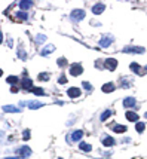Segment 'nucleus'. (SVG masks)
<instances>
[{
	"mask_svg": "<svg viewBox=\"0 0 147 159\" xmlns=\"http://www.w3.org/2000/svg\"><path fill=\"white\" fill-rule=\"evenodd\" d=\"M146 72H147V67H146Z\"/></svg>",
	"mask_w": 147,
	"mask_h": 159,
	"instance_id": "nucleus-38",
	"label": "nucleus"
},
{
	"mask_svg": "<svg viewBox=\"0 0 147 159\" xmlns=\"http://www.w3.org/2000/svg\"><path fill=\"white\" fill-rule=\"evenodd\" d=\"M82 86L85 88L86 91H89V92L94 89V88H92V85H91V83H88V82H82Z\"/></svg>",
	"mask_w": 147,
	"mask_h": 159,
	"instance_id": "nucleus-30",
	"label": "nucleus"
},
{
	"mask_svg": "<svg viewBox=\"0 0 147 159\" xmlns=\"http://www.w3.org/2000/svg\"><path fill=\"white\" fill-rule=\"evenodd\" d=\"M45 40H46V36H43V34L36 36V42H37V43H42V42H45Z\"/></svg>",
	"mask_w": 147,
	"mask_h": 159,
	"instance_id": "nucleus-32",
	"label": "nucleus"
},
{
	"mask_svg": "<svg viewBox=\"0 0 147 159\" xmlns=\"http://www.w3.org/2000/svg\"><path fill=\"white\" fill-rule=\"evenodd\" d=\"M21 88H22V89L30 91L33 88V81H31V79H24V81L21 82Z\"/></svg>",
	"mask_w": 147,
	"mask_h": 159,
	"instance_id": "nucleus-16",
	"label": "nucleus"
},
{
	"mask_svg": "<svg viewBox=\"0 0 147 159\" xmlns=\"http://www.w3.org/2000/svg\"><path fill=\"white\" fill-rule=\"evenodd\" d=\"M111 42H113V37L107 34V36H102V39L100 40V45H101V48H109L111 45Z\"/></svg>",
	"mask_w": 147,
	"mask_h": 159,
	"instance_id": "nucleus-7",
	"label": "nucleus"
},
{
	"mask_svg": "<svg viewBox=\"0 0 147 159\" xmlns=\"http://www.w3.org/2000/svg\"><path fill=\"white\" fill-rule=\"evenodd\" d=\"M5 137V132L3 131H0V143H2V138Z\"/></svg>",
	"mask_w": 147,
	"mask_h": 159,
	"instance_id": "nucleus-34",
	"label": "nucleus"
},
{
	"mask_svg": "<svg viewBox=\"0 0 147 159\" xmlns=\"http://www.w3.org/2000/svg\"><path fill=\"white\" fill-rule=\"evenodd\" d=\"M33 5H34V3L31 2V0H24V2H20V7L22 9V12H25L27 9H31Z\"/></svg>",
	"mask_w": 147,
	"mask_h": 159,
	"instance_id": "nucleus-12",
	"label": "nucleus"
},
{
	"mask_svg": "<svg viewBox=\"0 0 147 159\" xmlns=\"http://www.w3.org/2000/svg\"><path fill=\"white\" fill-rule=\"evenodd\" d=\"M126 119L129 120V122H138V114L137 113H134V112H126Z\"/></svg>",
	"mask_w": 147,
	"mask_h": 159,
	"instance_id": "nucleus-18",
	"label": "nucleus"
},
{
	"mask_svg": "<svg viewBox=\"0 0 147 159\" xmlns=\"http://www.w3.org/2000/svg\"><path fill=\"white\" fill-rule=\"evenodd\" d=\"M104 67L109 70H115L117 67V60L116 58H106L104 60Z\"/></svg>",
	"mask_w": 147,
	"mask_h": 159,
	"instance_id": "nucleus-3",
	"label": "nucleus"
},
{
	"mask_svg": "<svg viewBox=\"0 0 147 159\" xmlns=\"http://www.w3.org/2000/svg\"><path fill=\"white\" fill-rule=\"evenodd\" d=\"M129 67H131V70H132V72H134V73H137V74H141V73H143V72H141V70H140L141 67H140V66H138L137 63H132V64H131V66H129Z\"/></svg>",
	"mask_w": 147,
	"mask_h": 159,
	"instance_id": "nucleus-23",
	"label": "nucleus"
},
{
	"mask_svg": "<svg viewBox=\"0 0 147 159\" xmlns=\"http://www.w3.org/2000/svg\"><path fill=\"white\" fill-rule=\"evenodd\" d=\"M67 95L70 97V98H77V97H80V95H82V91L79 89V88L73 86V88H68V91H67Z\"/></svg>",
	"mask_w": 147,
	"mask_h": 159,
	"instance_id": "nucleus-5",
	"label": "nucleus"
},
{
	"mask_svg": "<svg viewBox=\"0 0 147 159\" xmlns=\"http://www.w3.org/2000/svg\"><path fill=\"white\" fill-rule=\"evenodd\" d=\"M135 129H137V132H144V129H146V123H144V122H137Z\"/></svg>",
	"mask_w": 147,
	"mask_h": 159,
	"instance_id": "nucleus-26",
	"label": "nucleus"
},
{
	"mask_svg": "<svg viewBox=\"0 0 147 159\" xmlns=\"http://www.w3.org/2000/svg\"><path fill=\"white\" fill-rule=\"evenodd\" d=\"M116 89V85L113 82H109L106 85H102V92H106V94H110V92H113Z\"/></svg>",
	"mask_w": 147,
	"mask_h": 159,
	"instance_id": "nucleus-10",
	"label": "nucleus"
},
{
	"mask_svg": "<svg viewBox=\"0 0 147 159\" xmlns=\"http://www.w3.org/2000/svg\"><path fill=\"white\" fill-rule=\"evenodd\" d=\"M16 153H18V158H27V156L31 155V149L27 147V146H24V147L16 149Z\"/></svg>",
	"mask_w": 147,
	"mask_h": 159,
	"instance_id": "nucleus-4",
	"label": "nucleus"
},
{
	"mask_svg": "<svg viewBox=\"0 0 147 159\" xmlns=\"http://www.w3.org/2000/svg\"><path fill=\"white\" fill-rule=\"evenodd\" d=\"M49 77H51L49 73H40V74L37 76V79H39V81H42V82H48Z\"/></svg>",
	"mask_w": 147,
	"mask_h": 159,
	"instance_id": "nucleus-25",
	"label": "nucleus"
},
{
	"mask_svg": "<svg viewBox=\"0 0 147 159\" xmlns=\"http://www.w3.org/2000/svg\"><path fill=\"white\" fill-rule=\"evenodd\" d=\"M2 42H3V33L0 31V45H2Z\"/></svg>",
	"mask_w": 147,
	"mask_h": 159,
	"instance_id": "nucleus-35",
	"label": "nucleus"
},
{
	"mask_svg": "<svg viewBox=\"0 0 147 159\" xmlns=\"http://www.w3.org/2000/svg\"><path fill=\"white\" fill-rule=\"evenodd\" d=\"M101 143L104 144V146H107V147H111V146L116 144V141L111 138V137H109V135H104V137H102V140H101Z\"/></svg>",
	"mask_w": 147,
	"mask_h": 159,
	"instance_id": "nucleus-11",
	"label": "nucleus"
},
{
	"mask_svg": "<svg viewBox=\"0 0 147 159\" xmlns=\"http://www.w3.org/2000/svg\"><path fill=\"white\" fill-rule=\"evenodd\" d=\"M68 70H70V74H71V76H80V74L83 73L82 64H71Z\"/></svg>",
	"mask_w": 147,
	"mask_h": 159,
	"instance_id": "nucleus-2",
	"label": "nucleus"
},
{
	"mask_svg": "<svg viewBox=\"0 0 147 159\" xmlns=\"http://www.w3.org/2000/svg\"><path fill=\"white\" fill-rule=\"evenodd\" d=\"M5 159H18V156H15V158H5Z\"/></svg>",
	"mask_w": 147,
	"mask_h": 159,
	"instance_id": "nucleus-36",
	"label": "nucleus"
},
{
	"mask_svg": "<svg viewBox=\"0 0 147 159\" xmlns=\"http://www.w3.org/2000/svg\"><path fill=\"white\" fill-rule=\"evenodd\" d=\"M146 116H147V113H146Z\"/></svg>",
	"mask_w": 147,
	"mask_h": 159,
	"instance_id": "nucleus-39",
	"label": "nucleus"
},
{
	"mask_svg": "<svg viewBox=\"0 0 147 159\" xmlns=\"http://www.w3.org/2000/svg\"><path fill=\"white\" fill-rule=\"evenodd\" d=\"M82 137H83V131H80V129H77V131H74L71 135H68V141H80L82 140Z\"/></svg>",
	"mask_w": 147,
	"mask_h": 159,
	"instance_id": "nucleus-6",
	"label": "nucleus"
},
{
	"mask_svg": "<svg viewBox=\"0 0 147 159\" xmlns=\"http://www.w3.org/2000/svg\"><path fill=\"white\" fill-rule=\"evenodd\" d=\"M111 129H113L115 132H119V134H123V132H126V127L125 125H117V123H113L111 125Z\"/></svg>",
	"mask_w": 147,
	"mask_h": 159,
	"instance_id": "nucleus-15",
	"label": "nucleus"
},
{
	"mask_svg": "<svg viewBox=\"0 0 147 159\" xmlns=\"http://www.w3.org/2000/svg\"><path fill=\"white\" fill-rule=\"evenodd\" d=\"M30 92L31 94H34V95H39V97H42V95H46V92H45V89H43V88H31L30 89Z\"/></svg>",
	"mask_w": 147,
	"mask_h": 159,
	"instance_id": "nucleus-19",
	"label": "nucleus"
},
{
	"mask_svg": "<svg viewBox=\"0 0 147 159\" xmlns=\"http://www.w3.org/2000/svg\"><path fill=\"white\" fill-rule=\"evenodd\" d=\"M18 57H20L21 60H27V52H25V49H24L22 46L18 48Z\"/></svg>",
	"mask_w": 147,
	"mask_h": 159,
	"instance_id": "nucleus-24",
	"label": "nucleus"
},
{
	"mask_svg": "<svg viewBox=\"0 0 147 159\" xmlns=\"http://www.w3.org/2000/svg\"><path fill=\"white\" fill-rule=\"evenodd\" d=\"M104 9H106V5H104V3H97V5L92 6V14L100 15V14L104 12Z\"/></svg>",
	"mask_w": 147,
	"mask_h": 159,
	"instance_id": "nucleus-8",
	"label": "nucleus"
},
{
	"mask_svg": "<svg viewBox=\"0 0 147 159\" xmlns=\"http://www.w3.org/2000/svg\"><path fill=\"white\" fill-rule=\"evenodd\" d=\"M58 82H59V83H61V85L67 83V77H65V74H61V76H59V79H58Z\"/></svg>",
	"mask_w": 147,
	"mask_h": 159,
	"instance_id": "nucleus-33",
	"label": "nucleus"
},
{
	"mask_svg": "<svg viewBox=\"0 0 147 159\" xmlns=\"http://www.w3.org/2000/svg\"><path fill=\"white\" fill-rule=\"evenodd\" d=\"M123 52H137V54H143L144 48H141V46H126V48H123Z\"/></svg>",
	"mask_w": 147,
	"mask_h": 159,
	"instance_id": "nucleus-9",
	"label": "nucleus"
},
{
	"mask_svg": "<svg viewBox=\"0 0 147 159\" xmlns=\"http://www.w3.org/2000/svg\"><path fill=\"white\" fill-rule=\"evenodd\" d=\"M135 104H137V101H135L134 97H126V98L123 100V106L126 109L128 107H135Z\"/></svg>",
	"mask_w": 147,
	"mask_h": 159,
	"instance_id": "nucleus-13",
	"label": "nucleus"
},
{
	"mask_svg": "<svg viewBox=\"0 0 147 159\" xmlns=\"http://www.w3.org/2000/svg\"><path fill=\"white\" fill-rule=\"evenodd\" d=\"M110 116H111V110H104V112L101 113V118H100V119H101L102 122H104V120H106V119H109Z\"/></svg>",
	"mask_w": 147,
	"mask_h": 159,
	"instance_id": "nucleus-27",
	"label": "nucleus"
},
{
	"mask_svg": "<svg viewBox=\"0 0 147 159\" xmlns=\"http://www.w3.org/2000/svg\"><path fill=\"white\" fill-rule=\"evenodd\" d=\"M54 51H55V46H54V45H46L45 48L40 51V55H42V57H46V55L51 54V52H54Z\"/></svg>",
	"mask_w": 147,
	"mask_h": 159,
	"instance_id": "nucleus-14",
	"label": "nucleus"
},
{
	"mask_svg": "<svg viewBox=\"0 0 147 159\" xmlns=\"http://www.w3.org/2000/svg\"><path fill=\"white\" fill-rule=\"evenodd\" d=\"M3 112H7V113H18L20 109L18 107H13V106H3Z\"/></svg>",
	"mask_w": 147,
	"mask_h": 159,
	"instance_id": "nucleus-22",
	"label": "nucleus"
},
{
	"mask_svg": "<svg viewBox=\"0 0 147 159\" xmlns=\"http://www.w3.org/2000/svg\"><path fill=\"white\" fill-rule=\"evenodd\" d=\"M79 149L82 150V152H86V153L92 152V146H91V144H88V143H83V141L79 144Z\"/></svg>",
	"mask_w": 147,
	"mask_h": 159,
	"instance_id": "nucleus-21",
	"label": "nucleus"
},
{
	"mask_svg": "<svg viewBox=\"0 0 147 159\" xmlns=\"http://www.w3.org/2000/svg\"><path fill=\"white\" fill-rule=\"evenodd\" d=\"M15 20L18 21V22H24V21H27V14L20 11V12H16L15 14Z\"/></svg>",
	"mask_w": 147,
	"mask_h": 159,
	"instance_id": "nucleus-17",
	"label": "nucleus"
},
{
	"mask_svg": "<svg viewBox=\"0 0 147 159\" xmlns=\"http://www.w3.org/2000/svg\"><path fill=\"white\" fill-rule=\"evenodd\" d=\"M67 64H68V63H67L65 58H59V60H58V66H59V67H67Z\"/></svg>",
	"mask_w": 147,
	"mask_h": 159,
	"instance_id": "nucleus-29",
	"label": "nucleus"
},
{
	"mask_svg": "<svg viewBox=\"0 0 147 159\" xmlns=\"http://www.w3.org/2000/svg\"><path fill=\"white\" fill-rule=\"evenodd\" d=\"M22 140H25V141L30 140V129H25V131H24V134H22Z\"/></svg>",
	"mask_w": 147,
	"mask_h": 159,
	"instance_id": "nucleus-31",
	"label": "nucleus"
},
{
	"mask_svg": "<svg viewBox=\"0 0 147 159\" xmlns=\"http://www.w3.org/2000/svg\"><path fill=\"white\" fill-rule=\"evenodd\" d=\"M6 82L9 85H15V83H18V77H16V76H9L6 79Z\"/></svg>",
	"mask_w": 147,
	"mask_h": 159,
	"instance_id": "nucleus-28",
	"label": "nucleus"
},
{
	"mask_svg": "<svg viewBox=\"0 0 147 159\" xmlns=\"http://www.w3.org/2000/svg\"><path fill=\"white\" fill-rule=\"evenodd\" d=\"M28 106V109H31V110H34V109H40L42 106H43V103H40V101H30V103H25Z\"/></svg>",
	"mask_w": 147,
	"mask_h": 159,
	"instance_id": "nucleus-20",
	"label": "nucleus"
},
{
	"mask_svg": "<svg viewBox=\"0 0 147 159\" xmlns=\"http://www.w3.org/2000/svg\"><path fill=\"white\" fill-rule=\"evenodd\" d=\"M2 74H3V70H2V68H0V76H2Z\"/></svg>",
	"mask_w": 147,
	"mask_h": 159,
	"instance_id": "nucleus-37",
	"label": "nucleus"
},
{
	"mask_svg": "<svg viewBox=\"0 0 147 159\" xmlns=\"http://www.w3.org/2000/svg\"><path fill=\"white\" fill-rule=\"evenodd\" d=\"M70 18L74 21V22H79L85 18V11L83 9H73L70 12Z\"/></svg>",
	"mask_w": 147,
	"mask_h": 159,
	"instance_id": "nucleus-1",
	"label": "nucleus"
}]
</instances>
